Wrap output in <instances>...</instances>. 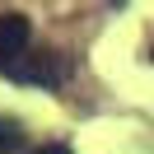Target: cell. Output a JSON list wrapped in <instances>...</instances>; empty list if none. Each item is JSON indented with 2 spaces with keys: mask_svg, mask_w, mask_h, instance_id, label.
<instances>
[{
  "mask_svg": "<svg viewBox=\"0 0 154 154\" xmlns=\"http://www.w3.org/2000/svg\"><path fill=\"white\" fill-rule=\"evenodd\" d=\"M0 75H10V79H23V84H61L66 79V61L56 56V51H42V56H14V61H0Z\"/></svg>",
  "mask_w": 154,
  "mask_h": 154,
  "instance_id": "obj_1",
  "label": "cell"
},
{
  "mask_svg": "<svg viewBox=\"0 0 154 154\" xmlns=\"http://www.w3.org/2000/svg\"><path fill=\"white\" fill-rule=\"evenodd\" d=\"M28 14H0V61H14L23 56V47H28Z\"/></svg>",
  "mask_w": 154,
  "mask_h": 154,
  "instance_id": "obj_2",
  "label": "cell"
},
{
  "mask_svg": "<svg viewBox=\"0 0 154 154\" xmlns=\"http://www.w3.org/2000/svg\"><path fill=\"white\" fill-rule=\"evenodd\" d=\"M14 149H23V126L0 117V154H14Z\"/></svg>",
  "mask_w": 154,
  "mask_h": 154,
  "instance_id": "obj_3",
  "label": "cell"
},
{
  "mask_svg": "<svg viewBox=\"0 0 154 154\" xmlns=\"http://www.w3.org/2000/svg\"><path fill=\"white\" fill-rule=\"evenodd\" d=\"M33 154H70V145H42V149H33Z\"/></svg>",
  "mask_w": 154,
  "mask_h": 154,
  "instance_id": "obj_4",
  "label": "cell"
}]
</instances>
